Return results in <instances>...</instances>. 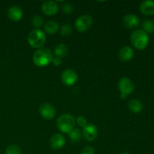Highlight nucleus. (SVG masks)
<instances>
[{
	"label": "nucleus",
	"mask_w": 154,
	"mask_h": 154,
	"mask_svg": "<svg viewBox=\"0 0 154 154\" xmlns=\"http://www.w3.org/2000/svg\"><path fill=\"white\" fill-rule=\"evenodd\" d=\"M54 56L48 48H41L34 53L32 57L33 63L38 67H45L53 61Z\"/></svg>",
	"instance_id": "1"
},
{
	"label": "nucleus",
	"mask_w": 154,
	"mask_h": 154,
	"mask_svg": "<svg viewBox=\"0 0 154 154\" xmlns=\"http://www.w3.org/2000/svg\"><path fill=\"white\" fill-rule=\"evenodd\" d=\"M132 45L139 51L144 50L149 44L148 34L142 29L135 30L130 37Z\"/></svg>",
	"instance_id": "2"
},
{
	"label": "nucleus",
	"mask_w": 154,
	"mask_h": 154,
	"mask_svg": "<svg viewBox=\"0 0 154 154\" xmlns=\"http://www.w3.org/2000/svg\"><path fill=\"white\" fill-rule=\"evenodd\" d=\"M57 126L62 132L69 134L75 128V120L71 114H63L57 120Z\"/></svg>",
	"instance_id": "3"
},
{
	"label": "nucleus",
	"mask_w": 154,
	"mask_h": 154,
	"mask_svg": "<svg viewBox=\"0 0 154 154\" xmlns=\"http://www.w3.org/2000/svg\"><path fill=\"white\" fill-rule=\"evenodd\" d=\"M46 36L40 29H34L29 32L28 35V42L30 46L34 48H40L45 45Z\"/></svg>",
	"instance_id": "4"
},
{
	"label": "nucleus",
	"mask_w": 154,
	"mask_h": 154,
	"mask_svg": "<svg viewBox=\"0 0 154 154\" xmlns=\"http://www.w3.org/2000/svg\"><path fill=\"white\" fill-rule=\"evenodd\" d=\"M118 87L120 90V98L122 99H125L127 96L130 95L133 92L134 84L129 78L123 77L120 78L118 82Z\"/></svg>",
	"instance_id": "5"
},
{
	"label": "nucleus",
	"mask_w": 154,
	"mask_h": 154,
	"mask_svg": "<svg viewBox=\"0 0 154 154\" xmlns=\"http://www.w3.org/2000/svg\"><path fill=\"white\" fill-rule=\"evenodd\" d=\"M93 18L87 14L79 17L75 21V26L79 32H86L93 25Z\"/></svg>",
	"instance_id": "6"
},
{
	"label": "nucleus",
	"mask_w": 154,
	"mask_h": 154,
	"mask_svg": "<svg viewBox=\"0 0 154 154\" xmlns=\"http://www.w3.org/2000/svg\"><path fill=\"white\" fill-rule=\"evenodd\" d=\"M62 81L66 86H72L78 81V75L72 69H66L62 73Z\"/></svg>",
	"instance_id": "7"
},
{
	"label": "nucleus",
	"mask_w": 154,
	"mask_h": 154,
	"mask_svg": "<svg viewBox=\"0 0 154 154\" xmlns=\"http://www.w3.org/2000/svg\"><path fill=\"white\" fill-rule=\"evenodd\" d=\"M41 115L47 120H51L55 117L56 110L53 105L49 103H44L39 108Z\"/></svg>",
	"instance_id": "8"
},
{
	"label": "nucleus",
	"mask_w": 154,
	"mask_h": 154,
	"mask_svg": "<svg viewBox=\"0 0 154 154\" xmlns=\"http://www.w3.org/2000/svg\"><path fill=\"white\" fill-rule=\"evenodd\" d=\"M83 135L88 141H93L97 138L98 129L93 124H87L83 129Z\"/></svg>",
	"instance_id": "9"
},
{
	"label": "nucleus",
	"mask_w": 154,
	"mask_h": 154,
	"mask_svg": "<svg viewBox=\"0 0 154 154\" xmlns=\"http://www.w3.org/2000/svg\"><path fill=\"white\" fill-rule=\"evenodd\" d=\"M42 10L45 14L48 16L55 15L58 11V5L56 2L48 1L42 4Z\"/></svg>",
	"instance_id": "10"
},
{
	"label": "nucleus",
	"mask_w": 154,
	"mask_h": 154,
	"mask_svg": "<svg viewBox=\"0 0 154 154\" xmlns=\"http://www.w3.org/2000/svg\"><path fill=\"white\" fill-rule=\"evenodd\" d=\"M123 25L128 29H135L140 23L139 18L135 14H127L123 19Z\"/></svg>",
	"instance_id": "11"
},
{
	"label": "nucleus",
	"mask_w": 154,
	"mask_h": 154,
	"mask_svg": "<svg viewBox=\"0 0 154 154\" xmlns=\"http://www.w3.org/2000/svg\"><path fill=\"white\" fill-rule=\"evenodd\" d=\"M66 143V140L65 138L60 134H56L54 136L51 137V141H50V144H51V147L54 150H60V149L63 148Z\"/></svg>",
	"instance_id": "12"
},
{
	"label": "nucleus",
	"mask_w": 154,
	"mask_h": 154,
	"mask_svg": "<svg viewBox=\"0 0 154 154\" xmlns=\"http://www.w3.org/2000/svg\"><path fill=\"white\" fill-rule=\"evenodd\" d=\"M140 11L141 13L147 16H151L154 14V1L147 0L141 2L140 5Z\"/></svg>",
	"instance_id": "13"
},
{
	"label": "nucleus",
	"mask_w": 154,
	"mask_h": 154,
	"mask_svg": "<svg viewBox=\"0 0 154 154\" xmlns=\"http://www.w3.org/2000/svg\"><path fill=\"white\" fill-rule=\"evenodd\" d=\"M134 51L130 47H123L119 51V58L123 62H128L133 57Z\"/></svg>",
	"instance_id": "14"
},
{
	"label": "nucleus",
	"mask_w": 154,
	"mask_h": 154,
	"mask_svg": "<svg viewBox=\"0 0 154 154\" xmlns=\"http://www.w3.org/2000/svg\"><path fill=\"white\" fill-rule=\"evenodd\" d=\"M8 15L9 18L14 21H19L23 17V11L20 7L17 5H13L9 8Z\"/></svg>",
	"instance_id": "15"
},
{
	"label": "nucleus",
	"mask_w": 154,
	"mask_h": 154,
	"mask_svg": "<svg viewBox=\"0 0 154 154\" xmlns=\"http://www.w3.org/2000/svg\"><path fill=\"white\" fill-rule=\"evenodd\" d=\"M128 107L132 112L135 113V114L140 113L143 110L142 103L137 99H132V100L129 101Z\"/></svg>",
	"instance_id": "16"
},
{
	"label": "nucleus",
	"mask_w": 154,
	"mask_h": 154,
	"mask_svg": "<svg viewBox=\"0 0 154 154\" xmlns=\"http://www.w3.org/2000/svg\"><path fill=\"white\" fill-rule=\"evenodd\" d=\"M58 23L54 20H49L45 24V30L48 34H55L58 31Z\"/></svg>",
	"instance_id": "17"
},
{
	"label": "nucleus",
	"mask_w": 154,
	"mask_h": 154,
	"mask_svg": "<svg viewBox=\"0 0 154 154\" xmlns=\"http://www.w3.org/2000/svg\"><path fill=\"white\" fill-rule=\"evenodd\" d=\"M55 54L57 55V57L59 58H63V57H66L68 54V48L66 45L63 44L57 45L55 48Z\"/></svg>",
	"instance_id": "18"
},
{
	"label": "nucleus",
	"mask_w": 154,
	"mask_h": 154,
	"mask_svg": "<svg viewBox=\"0 0 154 154\" xmlns=\"http://www.w3.org/2000/svg\"><path fill=\"white\" fill-rule=\"evenodd\" d=\"M69 138L73 143H78L81 141V132L78 129H74L69 133Z\"/></svg>",
	"instance_id": "19"
},
{
	"label": "nucleus",
	"mask_w": 154,
	"mask_h": 154,
	"mask_svg": "<svg viewBox=\"0 0 154 154\" xmlns=\"http://www.w3.org/2000/svg\"><path fill=\"white\" fill-rule=\"evenodd\" d=\"M142 27L143 30L147 34L154 32V21L151 20H147L144 21L142 24Z\"/></svg>",
	"instance_id": "20"
},
{
	"label": "nucleus",
	"mask_w": 154,
	"mask_h": 154,
	"mask_svg": "<svg viewBox=\"0 0 154 154\" xmlns=\"http://www.w3.org/2000/svg\"><path fill=\"white\" fill-rule=\"evenodd\" d=\"M5 154H21L20 147L16 144H11L6 148Z\"/></svg>",
	"instance_id": "21"
},
{
	"label": "nucleus",
	"mask_w": 154,
	"mask_h": 154,
	"mask_svg": "<svg viewBox=\"0 0 154 154\" xmlns=\"http://www.w3.org/2000/svg\"><path fill=\"white\" fill-rule=\"evenodd\" d=\"M72 32V27L69 24H66L63 26L61 29V35L63 37H67L70 35Z\"/></svg>",
	"instance_id": "22"
},
{
	"label": "nucleus",
	"mask_w": 154,
	"mask_h": 154,
	"mask_svg": "<svg viewBox=\"0 0 154 154\" xmlns=\"http://www.w3.org/2000/svg\"><path fill=\"white\" fill-rule=\"evenodd\" d=\"M43 24V19L41 16L38 15H36L34 16L32 18V25L34 26L36 28H39V27L42 26V25Z\"/></svg>",
	"instance_id": "23"
},
{
	"label": "nucleus",
	"mask_w": 154,
	"mask_h": 154,
	"mask_svg": "<svg viewBox=\"0 0 154 154\" xmlns=\"http://www.w3.org/2000/svg\"><path fill=\"white\" fill-rule=\"evenodd\" d=\"M62 9H63V11L66 14H71L74 11L73 6L69 3H65L62 7Z\"/></svg>",
	"instance_id": "24"
},
{
	"label": "nucleus",
	"mask_w": 154,
	"mask_h": 154,
	"mask_svg": "<svg viewBox=\"0 0 154 154\" xmlns=\"http://www.w3.org/2000/svg\"><path fill=\"white\" fill-rule=\"evenodd\" d=\"M77 123H78V126L84 128L87 125V120L85 117L81 116V117H78V119H77Z\"/></svg>",
	"instance_id": "25"
},
{
	"label": "nucleus",
	"mask_w": 154,
	"mask_h": 154,
	"mask_svg": "<svg viewBox=\"0 0 154 154\" xmlns=\"http://www.w3.org/2000/svg\"><path fill=\"white\" fill-rule=\"evenodd\" d=\"M94 153H95L94 149L91 147H89V146L83 148L81 153V154H94Z\"/></svg>",
	"instance_id": "26"
},
{
	"label": "nucleus",
	"mask_w": 154,
	"mask_h": 154,
	"mask_svg": "<svg viewBox=\"0 0 154 154\" xmlns=\"http://www.w3.org/2000/svg\"><path fill=\"white\" fill-rule=\"evenodd\" d=\"M53 63H54V66H59L62 64V60L61 59L59 58V57H55V58L53 59Z\"/></svg>",
	"instance_id": "27"
},
{
	"label": "nucleus",
	"mask_w": 154,
	"mask_h": 154,
	"mask_svg": "<svg viewBox=\"0 0 154 154\" xmlns=\"http://www.w3.org/2000/svg\"><path fill=\"white\" fill-rule=\"evenodd\" d=\"M122 154H130V153H123Z\"/></svg>",
	"instance_id": "28"
}]
</instances>
